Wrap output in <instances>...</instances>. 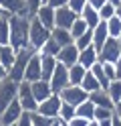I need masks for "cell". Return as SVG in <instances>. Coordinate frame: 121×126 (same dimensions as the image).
<instances>
[{
    "label": "cell",
    "mask_w": 121,
    "mask_h": 126,
    "mask_svg": "<svg viewBox=\"0 0 121 126\" xmlns=\"http://www.w3.org/2000/svg\"><path fill=\"white\" fill-rule=\"evenodd\" d=\"M28 29H30L28 12H18L10 16V45L16 53L28 49Z\"/></svg>",
    "instance_id": "cell-1"
},
{
    "label": "cell",
    "mask_w": 121,
    "mask_h": 126,
    "mask_svg": "<svg viewBox=\"0 0 121 126\" xmlns=\"http://www.w3.org/2000/svg\"><path fill=\"white\" fill-rule=\"evenodd\" d=\"M51 39V31H48L36 16H30V29H28V47L34 53H38L44 47V43Z\"/></svg>",
    "instance_id": "cell-2"
},
{
    "label": "cell",
    "mask_w": 121,
    "mask_h": 126,
    "mask_svg": "<svg viewBox=\"0 0 121 126\" xmlns=\"http://www.w3.org/2000/svg\"><path fill=\"white\" fill-rule=\"evenodd\" d=\"M32 53H34V51H32L30 47H28V49H22V51L16 53L12 67L8 69V77H10L12 81L20 83V81L24 79V71H26V65H28V61H30V57H32Z\"/></svg>",
    "instance_id": "cell-3"
},
{
    "label": "cell",
    "mask_w": 121,
    "mask_h": 126,
    "mask_svg": "<svg viewBox=\"0 0 121 126\" xmlns=\"http://www.w3.org/2000/svg\"><path fill=\"white\" fill-rule=\"evenodd\" d=\"M59 96H61V102H67V104L75 106V108L89 100V94L81 88V85H67V88H65Z\"/></svg>",
    "instance_id": "cell-4"
},
{
    "label": "cell",
    "mask_w": 121,
    "mask_h": 126,
    "mask_svg": "<svg viewBox=\"0 0 121 126\" xmlns=\"http://www.w3.org/2000/svg\"><path fill=\"white\" fill-rule=\"evenodd\" d=\"M16 100L20 102V106L24 112H36L38 108V102L34 100V96H32V90H30V83L28 81H20L18 83V96H16Z\"/></svg>",
    "instance_id": "cell-5"
},
{
    "label": "cell",
    "mask_w": 121,
    "mask_h": 126,
    "mask_svg": "<svg viewBox=\"0 0 121 126\" xmlns=\"http://www.w3.org/2000/svg\"><path fill=\"white\" fill-rule=\"evenodd\" d=\"M121 57V47H119V41L117 39H107L105 45L99 49V61L101 63H113L115 65L117 59Z\"/></svg>",
    "instance_id": "cell-6"
},
{
    "label": "cell",
    "mask_w": 121,
    "mask_h": 126,
    "mask_svg": "<svg viewBox=\"0 0 121 126\" xmlns=\"http://www.w3.org/2000/svg\"><path fill=\"white\" fill-rule=\"evenodd\" d=\"M18 96V83L12 81L10 77H6L4 81H0V112L8 106L12 104Z\"/></svg>",
    "instance_id": "cell-7"
},
{
    "label": "cell",
    "mask_w": 121,
    "mask_h": 126,
    "mask_svg": "<svg viewBox=\"0 0 121 126\" xmlns=\"http://www.w3.org/2000/svg\"><path fill=\"white\" fill-rule=\"evenodd\" d=\"M61 96L59 94H53L51 98H46L44 102H40L38 108H36V112L38 114H43L46 118H53V120H56L59 118V112H61Z\"/></svg>",
    "instance_id": "cell-8"
},
{
    "label": "cell",
    "mask_w": 121,
    "mask_h": 126,
    "mask_svg": "<svg viewBox=\"0 0 121 126\" xmlns=\"http://www.w3.org/2000/svg\"><path fill=\"white\" fill-rule=\"evenodd\" d=\"M48 83H51L53 94H61L67 85H71L69 83V67H65L63 63H59L56 69H55V73H53V77L48 79Z\"/></svg>",
    "instance_id": "cell-9"
},
{
    "label": "cell",
    "mask_w": 121,
    "mask_h": 126,
    "mask_svg": "<svg viewBox=\"0 0 121 126\" xmlns=\"http://www.w3.org/2000/svg\"><path fill=\"white\" fill-rule=\"evenodd\" d=\"M79 18V14H75L69 6H63V8L55 10V27L56 29H69L73 27V22Z\"/></svg>",
    "instance_id": "cell-10"
},
{
    "label": "cell",
    "mask_w": 121,
    "mask_h": 126,
    "mask_svg": "<svg viewBox=\"0 0 121 126\" xmlns=\"http://www.w3.org/2000/svg\"><path fill=\"white\" fill-rule=\"evenodd\" d=\"M38 79H43V67H40V55L38 53H32V57L26 65V71H24V81L28 83H34Z\"/></svg>",
    "instance_id": "cell-11"
},
{
    "label": "cell",
    "mask_w": 121,
    "mask_h": 126,
    "mask_svg": "<svg viewBox=\"0 0 121 126\" xmlns=\"http://www.w3.org/2000/svg\"><path fill=\"white\" fill-rule=\"evenodd\" d=\"M22 106L18 100H14L12 104H8L2 112H0V124H16L18 122V118L22 116Z\"/></svg>",
    "instance_id": "cell-12"
},
{
    "label": "cell",
    "mask_w": 121,
    "mask_h": 126,
    "mask_svg": "<svg viewBox=\"0 0 121 126\" xmlns=\"http://www.w3.org/2000/svg\"><path fill=\"white\" fill-rule=\"evenodd\" d=\"M56 61H59V63H63L65 67L75 65V63L79 61V49H77V45H75V43H71V45L61 47L59 55H56Z\"/></svg>",
    "instance_id": "cell-13"
},
{
    "label": "cell",
    "mask_w": 121,
    "mask_h": 126,
    "mask_svg": "<svg viewBox=\"0 0 121 126\" xmlns=\"http://www.w3.org/2000/svg\"><path fill=\"white\" fill-rule=\"evenodd\" d=\"M77 63L83 65L85 69H91L95 63H99V51H97L93 45L87 47V49H83V51H79V61Z\"/></svg>",
    "instance_id": "cell-14"
},
{
    "label": "cell",
    "mask_w": 121,
    "mask_h": 126,
    "mask_svg": "<svg viewBox=\"0 0 121 126\" xmlns=\"http://www.w3.org/2000/svg\"><path fill=\"white\" fill-rule=\"evenodd\" d=\"M30 90H32V96H34V100L38 102H44L46 98L53 96V90H51V83L44 81V79H38L34 83H30Z\"/></svg>",
    "instance_id": "cell-15"
},
{
    "label": "cell",
    "mask_w": 121,
    "mask_h": 126,
    "mask_svg": "<svg viewBox=\"0 0 121 126\" xmlns=\"http://www.w3.org/2000/svg\"><path fill=\"white\" fill-rule=\"evenodd\" d=\"M32 16H36V18H38V20L48 29V31H53V29H55V8H51L48 4H43L34 14H32Z\"/></svg>",
    "instance_id": "cell-16"
},
{
    "label": "cell",
    "mask_w": 121,
    "mask_h": 126,
    "mask_svg": "<svg viewBox=\"0 0 121 126\" xmlns=\"http://www.w3.org/2000/svg\"><path fill=\"white\" fill-rule=\"evenodd\" d=\"M89 102H93L95 108H111V110L115 108L111 98H109V94H107V90H97L93 94H89Z\"/></svg>",
    "instance_id": "cell-17"
},
{
    "label": "cell",
    "mask_w": 121,
    "mask_h": 126,
    "mask_svg": "<svg viewBox=\"0 0 121 126\" xmlns=\"http://www.w3.org/2000/svg\"><path fill=\"white\" fill-rule=\"evenodd\" d=\"M109 39V31H107V22L105 20H101L99 25H97L95 29H93V47L97 51L101 49V47L105 45V41Z\"/></svg>",
    "instance_id": "cell-18"
},
{
    "label": "cell",
    "mask_w": 121,
    "mask_h": 126,
    "mask_svg": "<svg viewBox=\"0 0 121 126\" xmlns=\"http://www.w3.org/2000/svg\"><path fill=\"white\" fill-rule=\"evenodd\" d=\"M0 8L6 14H18V12H28L26 10V0H0Z\"/></svg>",
    "instance_id": "cell-19"
},
{
    "label": "cell",
    "mask_w": 121,
    "mask_h": 126,
    "mask_svg": "<svg viewBox=\"0 0 121 126\" xmlns=\"http://www.w3.org/2000/svg\"><path fill=\"white\" fill-rule=\"evenodd\" d=\"M51 39L59 45V47H65V45H71V43H75L73 41V37H71V31L69 29H53L51 31Z\"/></svg>",
    "instance_id": "cell-20"
},
{
    "label": "cell",
    "mask_w": 121,
    "mask_h": 126,
    "mask_svg": "<svg viewBox=\"0 0 121 126\" xmlns=\"http://www.w3.org/2000/svg\"><path fill=\"white\" fill-rule=\"evenodd\" d=\"M56 65H59V61H56V57H40V67H43V79L48 81L55 73Z\"/></svg>",
    "instance_id": "cell-21"
},
{
    "label": "cell",
    "mask_w": 121,
    "mask_h": 126,
    "mask_svg": "<svg viewBox=\"0 0 121 126\" xmlns=\"http://www.w3.org/2000/svg\"><path fill=\"white\" fill-rule=\"evenodd\" d=\"M89 71V69H85L83 65H79V63H75V65L69 67V83L71 85H81V81H83L85 73Z\"/></svg>",
    "instance_id": "cell-22"
},
{
    "label": "cell",
    "mask_w": 121,
    "mask_h": 126,
    "mask_svg": "<svg viewBox=\"0 0 121 126\" xmlns=\"http://www.w3.org/2000/svg\"><path fill=\"white\" fill-rule=\"evenodd\" d=\"M14 57H16V51L12 49V45H0V63H2L6 69L12 67Z\"/></svg>",
    "instance_id": "cell-23"
},
{
    "label": "cell",
    "mask_w": 121,
    "mask_h": 126,
    "mask_svg": "<svg viewBox=\"0 0 121 126\" xmlns=\"http://www.w3.org/2000/svg\"><path fill=\"white\" fill-rule=\"evenodd\" d=\"M81 18H83V20L87 22V27L91 29V31H93V29H95V27H97V25L101 22V18H99V12H97L95 8H91L89 4L85 6V10L81 12Z\"/></svg>",
    "instance_id": "cell-24"
},
{
    "label": "cell",
    "mask_w": 121,
    "mask_h": 126,
    "mask_svg": "<svg viewBox=\"0 0 121 126\" xmlns=\"http://www.w3.org/2000/svg\"><path fill=\"white\" fill-rule=\"evenodd\" d=\"M0 45H10V16H0Z\"/></svg>",
    "instance_id": "cell-25"
},
{
    "label": "cell",
    "mask_w": 121,
    "mask_h": 126,
    "mask_svg": "<svg viewBox=\"0 0 121 126\" xmlns=\"http://www.w3.org/2000/svg\"><path fill=\"white\" fill-rule=\"evenodd\" d=\"M81 88H83L87 94H93V92H97V90H101V85H99V81H97V77L91 73V69L85 73L83 81H81Z\"/></svg>",
    "instance_id": "cell-26"
},
{
    "label": "cell",
    "mask_w": 121,
    "mask_h": 126,
    "mask_svg": "<svg viewBox=\"0 0 121 126\" xmlns=\"http://www.w3.org/2000/svg\"><path fill=\"white\" fill-rule=\"evenodd\" d=\"M77 116L79 118H85V120L89 122H93L95 120V106H93V102H83L81 106H77Z\"/></svg>",
    "instance_id": "cell-27"
},
{
    "label": "cell",
    "mask_w": 121,
    "mask_h": 126,
    "mask_svg": "<svg viewBox=\"0 0 121 126\" xmlns=\"http://www.w3.org/2000/svg\"><path fill=\"white\" fill-rule=\"evenodd\" d=\"M91 73L97 77V81H99L101 90H107V85H109V77L105 75V69H103V63H101V61H99V63H95V65L91 67Z\"/></svg>",
    "instance_id": "cell-28"
},
{
    "label": "cell",
    "mask_w": 121,
    "mask_h": 126,
    "mask_svg": "<svg viewBox=\"0 0 121 126\" xmlns=\"http://www.w3.org/2000/svg\"><path fill=\"white\" fill-rule=\"evenodd\" d=\"M107 94H109V98L113 102V106L117 104V102H121V79H113L109 81L107 85Z\"/></svg>",
    "instance_id": "cell-29"
},
{
    "label": "cell",
    "mask_w": 121,
    "mask_h": 126,
    "mask_svg": "<svg viewBox=\"0 0 121 126\" xmlns=\"http://www.w3.org/2000/svg\"><path fill=\"white\" fill-rule=\"evenodd\" d=\"M75 116H77V108L71 106V104H67V102H63V104H61V112H59V120H63V122L69 124Z\"/></svg>",
    "instance_id": "cell-30"
},
{
    "label": "cell",
    "mask_w": 121,
    "mask_h": 126,
    "mask_svg": "<svg viewBox=\"0 0 121 126\" xmlns=\"http://www.w3.org/2000/svg\"><path fill=\"white\" fill-rule=\"evenodd\" d=\"M59 51H61V47L56 45L53 39H48V41L44 43V47L38 51V55H40V57H56V55H59Z\"/></svg>",
    "instance_id": "cell-31"
},
{
    "label": "cell",
    "mask_w": 121,
    "mask_h": 126,
    "mask_svg": "<svg viewBox=\"0 0 121 126\" xmlns=\"http://www.w3.org/2000/svg\"><path fill=\"white\" fill-rule=\"evenodd\" d=\"M89 31V27H87V22L83 20V18H77L75 22H73V27H71V37H73V41H75V39H79L81 35H85Z\"/></svg>",
    "instance_id": "cell-32"
},
{
    "label": "cell",
    "mask_w": 121,
    "mask_h": 126,
    "mask_svg": "<svg viewBox=\"0 0 121 126\" xmlns=\"http://www.w3.org/2000/svg\"><path fill=\"white\" fill-rule=\"evenodd\" d=\"M107 31H109V37L111 39H119L121 37V18L113 16L107 20Z\"/></svg>",
    "instance_id": "cell-33"
},
{
    "label": "cell",
    "mask_w": 121,
    "mask_h": 126,
    "mask_svg": "<svg viewBox=\"0 0 121 126\" xmlns=\"http://www.w3.org/2000/svg\"><path fill=\"white\" fill-rule=\"evenodd\" d=\"M75 45H77L79 51H83V49H87V47H91V45H93V31L89 29L85 35H81L79 39H75Z\"/></svg>",
    "instance_id": "cell-34"
},
{
    "label": "cell",
    "mask_w": 121,
    "mask_h": 126,
    "mask_svg": "<svg viewBox=\"0 0 121 126\" xmlns=\"http://www.w3.org/2000/svg\"><path fill=\"white\" fill-rule=\"evenodd\" d=\"M115 8H117L115 4H111V2H105V4L101 6V8L97 10V12H99V18L107 22L109 18H113V16H115Z\"/></svg>",
    "instance_id": "cell-35"
},
{
    "label": "cell",
    "mask_w": 121,
    "mask_h": 126,
    "mask_svg": "<svg viewBox=\"0 0 121 126\" xmlns=\"http://www.w3.org/2000/svg\"><path fill=\"white\" fill-rule=\"evenodd\" d=\"M30 122H32V126H53L55 124L53 118H46L38 112H30Z\"/></svg>",
    "instance_id": "cell-36"
},
{
    "label": "cell",
    "mask_w": 121,
    "mask_h": 126,
    "mask_svg": "<svg viewBox=\"0 0 121 126\" xmlns=\"http://www.w3.org/2000/svg\"><path fill=\"white\" fill-rule=\"evenodd\" d=\"M107 118H113V110L111 108H95V122L107 120Z\"/></svg>",
    "instance_id": "cell-37"
},
{
    "label": "cell",
    "mask_w": 121,
    "mask_h": 126,
    "mask_svg": "<svg viewBox=\"0 0 121 126\" xmlns=\"http://www.w3.org/2000/svg\"><path fill=\"white\" fill-rule=\"evenodd\" d=\"M67 6H69V8L75 12V14H79V16H81V12H83L85 6H87V0H69Z\"/></svg>",
    "instance_id": "cell-38"
},
{
    "label": "cell",
    "mask_w": 121,
    "mask_h": 126,
    "mask_svg": "<svg viewBox=\"0 0 121 126\" xmlns=\"http://www.w3.org/2000/svg\"><path fill=\"white\" fill-rule=\"evenodd\" d=\"M43 4H46V0H26V10H28V14L32 16V14H34Z\"/></svg>",
    "instance_id": "cell-39"
},
{
    "label": "cell",
    "mask_w": 121,
    "mask_h": 126,
    "mask_svg": "<svg viewBox=\"0 0 121 126\" xmlns=\"http://www.w3.org/2000/svg\"><path fill=\"white\" fill-rule=\"evenodd\" d=\"M103 69H105V75L109 77V81L117 79V75H115V65H113V63H103Z\"/></svg>",
    "instance_id": "cell-40"
},
{
    "label": "cell",
    "mask_w": 121,
    "mask_h": 126,
    "mask_svg": "<svg viewBox=\"0 0 121 126\" xmlns=\"http://www.w3.org/2000/svg\"><path fill=\"white\" fill-rule=\"evenodd\" d=\"M16 126H32V122H30V112H22V116L18 118Z\"/></svg>",
    "instance_id": "cell-41"
},
{
    "label": "cell",
    "mask_w": 121,
    "mask_h": 126,
    "mask_svg": "<svg viewBox=\"0 0 121 126\" xmlns=\"http://www.w3.org/2000/svg\"><path fill=\"white\" fill-rule=\"evenodd\" d=\"M46 4L51 6V8L59 10V8H63V6H67V4H69V0H46Z\"/></svg>",
    "instance_id": "cell-42"
},
{
    "label": "cell",
    "mask_w": 121,
    "mask_h": 126,
    "mask_svg": "<svg viewBox=\"0 0 121 126\" xmlns=\"http://www.w3.org/2000/svg\"><path fill=\"white\" fill-rule=\"evenodd\" d=\"M89 124H91L89 120H85V118H79V116H75V118L69 122V126H89Z\"/></svg>",
    "instance_id": "cell-43"
},
{
    "label": "cell",
    "mask_w": 121,
    "mask_h": 126,
    "mask_svg": "<svg viewBox=\"0 0 121 126\" xmlns=\"http://www.w3.org/2000/svg\"><path fill=\"white\" fill-rule=\"evenodd\" d=\"M105 2H107V0H87V4L91 6V8H95V10H99Z\"/></svg>",
    "instance_id": "cell-44"
},
{
    "label": "cell",
    "mask_w": 121,
    "mask_h": 126,
    "mask_svg": "<svg viewBox=\"0 0 121 126\" xmlns=\"http://www.w3.org/2000/svg\"><path fill=\"white\" fill-rule=\"evenodd\" d=\"M113 114H115V118L121 122V102H117V104H115V108H113Z\"/></svg>",
    "instance_id": "cell-45"
},
{
    "label": "cell",
    "mask_w": 121,
    "mask_h": 126,
    "mask_svg": "<svg viewBox=\"0 0 121 126\" xmlns=\"http://www.w3.org/2000/svg\"><path fill=\"white\" fill-rule=\"evenodd\" d=\"M6 77H8V69L2 65V63H0V81H4Z\"/></svg>",
    "instance_id": "cell-46"
},
{
    "label": "cell",
    "mask_w": 121,
    "mask_h": 126,
    "mask_svg": "<svg viewBox=\"0 0 121 126\" xmlns=\"http://www.w3.org/2000/svg\"><path fill=\"white\" fill-rule=\"evenodd\" d=\"M115 75H117V79H121V57H119L117 63H115Z\"/></svg>",
    "instance_id": "cell-47"
},
{
    "label": "cell",
    "mask_w": 121,
    "mask_h": 126,
    "mask_svg": "<svg viewBox=\"0 0 121 126\" xmlns=\"http://www.w3.org/2000/svg\"><path fill=\"white\" fill-rule=\"evenodd\" d=\"M115 116V114H113ZM99 126H113V118H107V120H101V122H97Z\"/></svg>",
    "instance_id": "cell-48"
},
{
    "label": "cell",
    "mask_w": 121,
    "mask_h": 126,
    "mask_svg": "<svg viewBox=\"0 0 121 126\" xmlns=\"http://www.w3.org/2000/svg\"><path fill=\"white\" fill-rule=\"evenodd\" d=\"M115 16H117V18H121V4L115 8Z\"/></svg>",
    "instance_id": "cell-49"
},
{
    "label": "cell",
    "mask_w": 121,
    "mask_h": 126,
    "mask_svg": "<svg viewBox=\"0 0 121 126\" xmlns=\"http://www.w3.org/2000/svg\"><path fill=\"white\" fill-rule=\"evenodd\" d=\"M107 2H111V4H115V6H119V4H121V0H107Z\"/></svg>",
    "instance_id": "cell-50"
},
{
    "label": "cell",
    "mask_w": 121,
    "mask_h": 126,
    "mask_svg": "<svg viewBox=\"0 0 121 126\" xmlns=\"http://www.w3.org/2000/svg\"><path fill=\"white\" fill-rule=\"evenodd\" d=\"M53 126H61V120H59V118L55 120V124H53Z\"/></svg>",
    "instance_id": "cell-51"
},
{
    "label": "cell",
    "mask_w": 121,
    "mask_h": 126,
    "mask_svg": "<svg viewBox=\"0 0 121 126\" xmlns=\"http://www.w3.org/2000/svg\"><path fill=\"white\" fill-rule=\"evenodd\" d=\"M4 14H6V12H4L2 8H0V16H4ZM8 16H10V14H8Z\"/></svg>",
    "instance_id": "cell-52"
},
{
    "label": "cell",
    "mask_w": 121,
    "mask_h": 126,
    "mask_svg": "<svg viewBox=\"0 0 121 126\" xmlns=\"http://www.w3.org/2000/svg\"><path fill=\"white\" fill-rule=\"evenodd\" d=\"M89 126H99V124H97V122H95V120H93V122H91V124H89Z\"/></svg>",
    "instance_id": "cell-53"
},
{
    "label": "cell",
    "mask_w": 121,
    "mask_h": 126,
    "mask_svg": "<svg viewBox=\"0 0 121 126\" xmlns=\"http://www.w3.org/2000/svg\"><path fill=\"white\" fill-rule=\"evenodd\" d=\"M0 126H16V124H0Z\"/></svg>",
    "instance_id": "cell-54"
},
{
    "label": "cell",
    "mask_w": 121,
    "mask_h": 126,
    "mask_svg": "<svg viewBox=\"0 0 121 126\" xmlns=\"http://www.w3.org/2000/svg\"><path fill=\"white\" fill-rule=\"evenodd\" d=\"M61 126H69V124H67V122H63V120H61Z\"/></svg>",
    "instance_id": "cell-55"
},
{
    "label": "cell",
    "mask_w": 121,
    "mask_h": 126,
    "mask_svg": "<svg viewBox=\"0 0 121 126\" xmlns=\"http://www.w3.org/2000/svg\"><path fill=\"white\" fill-rule=\"evenodd\" d=\"M117 41H119V47H121V37H119V39H117Z\"/></svg>",
    "instance_id": "cell-56"
}]
</instances>
